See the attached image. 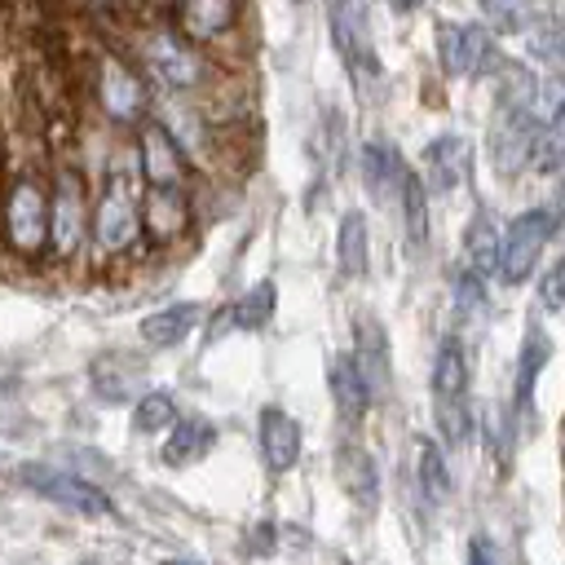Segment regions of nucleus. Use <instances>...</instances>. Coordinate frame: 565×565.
Returning a JSON list of instances; mask_svg holds the SVG:
<instances>
[{"mask_svg":"<svg viewBox=\"0 0 565 565\" xmlns=\"http://www.w3.org/2000/svg\"><path fill=\"white\" fill-rule=\"evenodd\" d=\"M468 163H472V150L459 132H441L424 146V190H437V194H450L455 185L468 181Z\"/></svg>","mask_w":565,"mask_h":565,"instance_id":"obj_14","label":"nucleus"},{"mask_svg":"<svg viewBox=\"0 0 565 565\" xmlns=\"http://www.w3.org/2000/svg\"><path fill=\"white\" fill-rule=\"evenodd\" d=\"M481 13L494 22V31H521L534 22V0H481Z\"/></svg>","mask_w":565,"mask_h":565,"instance_id":"obj_30","label":"nucleus"},{"mask_svg":"<svg viewBox=\"0 0 565 565\" xmlns=\"http://www.w3.org/2000/svg\"><path fill=\"white\" fill-rule=\"evenodd\" d=\"M234 331H260L269 318H274V282L265 278V282H256L238 305H230L225 313H221Z\"/></svg>","mask_w":565,"mask_h":565,"instance_id":"obj_27","label":"nucleus"},{"mask_svg":"<svg viewBox=\"0 0 565 565\" xmlns=\"http://www.w3.org/2000/svg\"><path fill=\"white\" fill-rule=\"evenodd\" d=\"M163 565H199V561H177V556H172V561H163Z\"/></svg>","mask_w":565,"mask_h":565,"instance_id":"obj_36","label":"nucleus"},{"mask_svg":"<svg viewBox=\"0 0 565 565\" xmlns=\"http://www.w3.org/2000/svg\"><path fill=\"white\" fill-rule=\"evenodd\" d=\"M88 238L97 247V256H124L137 247L141 238V190L132 181V172L115 168L97 194V203L88 207Z\"/></svg>","mask_w":565,"mask_h":565,"instance_id":"obj_1","label":"nucleus"},{"mask_svg":"<svg viewBox=\"0 0 565 565\" xmlns=\"http://www.w3.org/2000/svg\"><path fill=\"white\" fill-rule=\"evenodd\" d=\"M22 481H26L35 494H44L49 503L71 508V512H79V516H102V512H110V494H102V486H93V481H84V477H75V472H62V468H49V463H26V468H22Z\"/></svg>","mask_w":565,"mask_h":565,"instance_id":"obj_7","label":"nucleus"},{"mask_svg":"<svg viewBox=\"0 0 565 565\" xmlns=\"http://www.w3.org/2000/svg\"><path fill=\"white\" fill-rule=\"evenodd\" d=\"M190 230V199L181 185H146L141 194V234L150 243H177Z\"/></svg>","mask_w":565,"mask_h":565,"instance_id":"obj_12","label":"nucleus"},{"mask_svg":"<svg viewBox=\"0 0 565 565\" xmlns=\"http://www.w3.org/2000/svg\"><path fill=\"white\" fill-rule=\"evenodd\" d=\"M141 57H146V71H150L159 84H168V88H199V84L207 79L203 53H199L185 35H177V31H154V35H146V40H141Z\"/></svg>","mask_w":565,"mask_h":565,"instance_id":"obj_6","label":"nucleus"},{"mask_svg":"<svg viewBox=\"0 0 565 565\" xmlns=\"http://www.w3.org/2000/svg\"><path fill=\"white\" fill-rule=\"evenodd\" d=\"M547 353H552V340H547L539 327H530L525 340H521V362H516V411L530 406V397H534V380H539Z\"/></svg>","mask_w":565,"mask_h":565,"instance_id":"obj_26","label":"nucleus"},{"mask_svg":"<svg viewBox=\"0 0 565 565\" xmlns=\"http://www.w3.org/2000/svg\"><path fill=\"white\" fill-rule=\"evenodd\" d=\"M199 318H203V305L177 300V305H163V309L146 313L141 327H137V335H141L150 349H172V344H181V340L199 327Z\"/></svg>","mask_w":565,"mask_h":565,"instance_id":"obj_17","label":"nucleus"},{"mask_svg":"<svg viewBox=\"0 0 565 565\" xmlns=\"http://www.w3.org/2000/svg\"><path fill=\"white\" fill-rule=\"evenodd\" d=\"M468 565H499V552L486 534H472L468 539Z\"/></svg>","mask_w":565,"mask_h":565,"instance_id":"obj_34","label":"nucleus"},{"mask_svg":"<svg viewBox=\"0 0 565 565\" xmlns=\"http://www.w3.org/2000/svg\"><path fill=\"white\" fill-rule=\"evenodd\" d=\"M450 296H455L459 318H477V313L486 309V287H481V278H477L468 265L455 269V278H450Z\"/></svg>","mask_w":565,"mask_h":565,"instance_id":"obj_31","label":"nucleus"},{"mask_svg":"<svg viewBox=\"0 0 565 565\" xmlns=\"http://www.w3.org/2000/svg\"><path fill=\"white\" fill-rule=\"evenodd\" d=\"M260 455L269 472H291L300 459V424L282 406L260 411Z\"/></svg>","mask_w":565,"mask_h":565,"instance_id":"obj_16","label":"nucleus"},{"mask_svg":"<svg viewBox=\"0 0 565 565\" xmlns=\"http://www.w3.org/2000/svg\"><path fill=\"white\" fill-rule=\"evenodd\" d=\"M238 18V0H177V22L172 31L185 35L190 44H207L225 35Z\"/></svg>","mask_w":565,"mask_h":565,"instance_id":"obj_15","label":"nucleus"},{"mask_svg":"<svg viewBox=\"0 0 565 565\" xmlns=\"http://www.w3.org/2000/svg\"><path fill=\"white\" fill-rule=\"evenodd\" d=\"M552 234H556V212L552 207H530V212L512 216V225L499 234V265H494V274L508 287H521L534 274V265H539V256H543Z\"/></svg>","mask_w":565,"mask_h":565,"instance_id":"obj_4","label":"nucleus"},{"mask_svg":"<svg viewBox=\"0 0 565 565\" xmlns=\"http://www.w3.org/2000/svg\"><path fill=\"white\" fill-rule=\"evenodd\" d=\"M366 256H371V238H366V216L362 212H344L340 230H335V265L344 278H362L366 274Z\"/></svg>","mask_w":565,"mask_h":565,"instance_id":"obj_24","label":"nucleus"},{"mask_svg":"<svg viewBox=\"0 0 565 565\" xmlns=\"http://www.w3.org/2000/svg\"><path fill=\"white\" fill-rule=\"evenodd\" d=\"M415 481H419V494L433 508H441L450 499V463H446V450L433 437L415 441Z\"/></svg>","mask_w":565,"mask_h":565,"instance_id":"obj_23","label":"nucleus"},{"mask_svg":"<svg viewBox=\"0 0 565 565\" xmlns=\"http://www.w3.org/2000/svg\"><path fill=\"white\" fill-rule=\"evenodd\" d=\"M0 221H4V247L22 260H35L49 247V190H44V181L22 172L4 194Z\"/></svg>","mask_w":565,"mask_h":565,"instance_id":"obj_3","label":"nucleus"},{"mask_svg":"<svg viewBox=\"0 0 565 565\" xmlns=\"http://www.w3.org/2000/svg\"><path fill=\"white\" fill-rule=\"evenodd\" d=\"M172 419H177V397L163 393V388L141 393L137 406H132V428H137V433H163Z\"/></svg>","mask_w":565,"mask_h":565,"instance_id":"obj_28","label":"nucleus"},{"mask_svg":"<svg viewBox=\"0 0 565 565\" xmlns=\"http://www.w3.org/2000/svg\"><path fill=\"white\" fill-rule=\"evenodd\" d=\"M331 40L344 57V66L353 75H366L375 79L380 62H375V49H371V31H366V18L358 13L353 0H331Z\"/></svg>","mask_w":565,"mask_h":565,"instance_id":"obj_13","label":"nucleus"},{"mask_svg":"<svg viewBox=\"0 0 565 565\" xmlns=\"http://www.w3.org/2000/svg\"><path fill=\"white\" fill-rule=\"evenodd\" d=\"M539 119L516 110V106H503L499 110V124H490V159L499 172H521L530 168V150H534V137H539Z\"/></svg>","mask_w":565,"mask_h":565,"instance_id":"obj_11","label":"nucleus"},{"mask_svg":"<svg viewBox=\"0 0 565 565\" xmlns=\"http://www.w3.org/2000/svg\"><path fill=\"white\" fill-rule=\"evenodd\" d=\"M388 4H393V9H397V13H415V9H419V4H424V0H388Z\"/></svg>","mask_w":565,"mask_h":565,"instance_id":"obj_35","label":"nucleus"},{"mask_svg":"<svg viewBox=\"0 0 565 565\" xmlns=\"http://www.w3.org/2000/svg\"><path fill=\"white\" fill-rule=\"evenodd\" d=\"M97 97H102V110L115 124H137L146 115V84H141V75L119 53L102 57V66H97Z\"/></svg>","mask_w":565,"mask_h":565,"instance_id":"obj_9","label":"nucleus"},{"mask_svg":"<svg viewBox=\"0 0 565 565\" xmlns=\"http://www.w3.org/2000/svg\"><path fill=\"white\" fill-rule=\"evenodd\" d=\"M561 278H565V269H561V265H552V269L543 274V282H539V296H543V309H547V313H561V309H565Z\"/></svg>","mask_w":565,"mask_h":565,"instance_id":"obj_33","label":"nucleus"},{"mask_svg":"<svg viewBox=\"0 0 565 565\" xmlns=\"http://www.w3.org/2000/svg\"><path fill=\"white\" fill-rule=\"evenodd\" d=\"M353 362L366 375V384H371L375 397L388 393V380H393V371H388V335H384V327L375 318H362L358 340H353Z\"/></svg>","mask_w":565,"mask_h":565,"instance_id":"obj_19","label":"nucleus"},{"mask_svg":"<svg viewBox=\"0 0 565 565\" xmlns=\"http://www.w3.org/2000/svg\"><path fill=\"white\" fill-rule=\"evenodd\" d=\"M137 172L146 185H181L185 181V146L181 137L159 124V119H141L137 132Z\"/></svg>","mask_w":565,"mask_h":565,"instance_id":"obj_8","label":"nucleus"},{"mask_svg":"<svg viewBox=\"0 0 565 565\" xmlns=\"http://www.w3.org/2000/svg\"><path fill=\"white\" fill-rule=\"evenodd\" d=\"M331 397H335V411H340L349 424H358V419L366 415V406L375 402V393H371L366 375L358 371L353 353H349V358H335V366H331Z\"/></svg>","mask_w":565,"mask_h":565,"instance_id":"obj_22","label":"nucleus"},{"mask_svg":"<svg viewBox=\"0 0 565 565\" xmlns=\"http://www.w3.org/2000/svg\"><path fill=\"white\" fill-rule=\"evenodd\" d=\"M335 477H340V486H344V494L362 508V512H375V503H380V472H375V459L362 450V446H340V455H335Z\"/></svg>","mask_w":565,"mask_h":565,"instance_id":"obj_18","label":"nucleus"},{"mask_svg":"<svg viewBox=\"0 0 565 565\" xmlns=\"http://www.w3.org/2000/svg\"><path fill=\"white\" fill-rule=\"evenodd\" d=\"M97 4H115V0H97Z\"/></svg>","mask_w":565,"mask_h":565,"instance_id":"obj_37","label":"nucleus"},{"mask_svg":"<svg viewBox=\"0 0 565 565\" xmlns=\"http://www.w3.org/2000/svg\"><path fill=\"white\" fill-rule=\"evenodd\" d=\"M437 57H441V71L450 79H468V75H481V66L490 57V40L477 22H441L437 26Z\"/></svg>","mask_w":565,"mask_h":565,"instance_id":"obj_10","label":"nucleus"},{"mask_svg":"<svg viewBox=\"0 0 565 565\" xmlns=\"http://www.w3.org/2000/svg\"><path fill=\"white\" fill-rule=\"evenodd\" d=\"M397 203H402V216H406V234L411 243H424L428 238V199H424V181L419 177H402L397 185Z\"/></svg>","mask_w":565,"mask_h":565,"instance_id":"obj_29","label":"nucleus"},{"mask_svg":"<svg viewBox=\"0 0 565 565\" xmlns=\"http://www.w3.org/2000/svg\"><path fill=\"white\" fill-rule=\"evenodd\" d=\"M530 53L539 62H556V22H530Z\"/></svg>","mask_w":565,"mask_h":565,"instance_id":"obj_32","label":"nucleus"},{"mask_svg":"<svg viewBox=\"0 0 565 565\" xmlns=\"http://www.w3.org/2000/svg\"><path fill=\"white\" fill-rule=\"evenodd\" d=\"M88 234V194H84V177L75 168H62L49 194V252L57 260L75 256L79 243Z\"/></svg>","mask_w":565,"mask_h":565,"instance_id":"obj_5","label":"nucleus"},{"mask_svg":"<svg viewBox=\"0 0 565 565\" xmlns=\"http://www.w3.org/2000/svg\"><path fill=\"white\" fill-rule=\"evenodd\" d=\"M433 411L441 424V437L450 446H463L472 437V402H468V353L459 335H446L433 358Z\"/></svg>","mask_w":565,"mask_h":565,"instance_id":"obj_2","label":"nucleus"},{"mask_svg":"<svg viewBox=\"0 0 565 565\" xmlns=\"http://www.w3.org/2000/svg\"><path fill=\"white\" fill-rule=\"evenodd\" d=\"M463 256H468V269L477 278H494V265H499V230L490 216H472L468 234H463Z\"/></svg>","mask_w":565,"mask_h":565,"instance_id":"obj_25","label":"nucleus"},{"mask_svg":"<svg viewBox=\"0 0 565 565\" xmlns=\"http://www.w3.org/2000/svg\"><path fill=\"white\" fill-rule=\"evenodd\" d=\"M216 446V428L207 424V419H172L168 424V441H163V463H172V468H185V463H199L207 450Z\"/></svg>","mask_w":565,"mask_h":565,"instance_id":"obj_20","label":"nucleus"},{"mask_svg":"<svg viewBox=\"0 0 565 565\" xmlns=\"http://www.w3.org/2000/svg\"><path fill=\"white\" fill-rule=\"evenodd\" d=\"M362 177H366V190L375 199H388V194L397 199V185L406 177V163H402L397 146L393 141H366L362 146Z\"/></svg>","mask_w":565,"mask_h":565,"instance_id":"obj_21","label":"nucleus"}]
</instances>
